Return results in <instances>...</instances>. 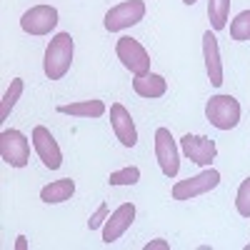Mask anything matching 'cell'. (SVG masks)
<instances>
[{
    "label": "cell",
    "instance_id": "1",
    "mask_svg": "<svg viewBox=\"0 0 250 250\" xmlns=\"http://www.w3.org/2000/svg\"><path fill=\"white\" fill-rule=\"evenodd\" d=\"M73 50H75V43H73L70 33H58L50 40L45 48V60H43V70H45L48 80L65 78V73L73 65Z\"/></svg>",
    "mask_w": 250,
    "mask_h": 250
},
{
    "label": "cell",
    "instance_id": "2",
    "mask_svg": "<svg viewBox=\"0 0 250 250\" xmlns=\"http://www.w3.org/2000/svg\"><path fill=\"white\" fill-rule=\"evenodd\" d=\"M240 103L233 95H213L205 105V118L215 125L218 130H233L240 123Z\"/></svg>",
    "mask_w": 250,
    "mask_h": 250
},
{
    "label": "cell",
    "instance_id": "3",
    "mask_svg": "<svg viewBox=\"0 0 250 250\" xmlns=\"http://www.w3.org/2000/svg\"><path fill=\"white\" fill-rule=\"evenodd\" d=\"M220 185V173L215 168H208L193 178H185V180H178L173 185V198L175 200H193V198H200L205 193L215 190V188Z\"/></svg>",
    "mask_w": 250,
    "mask_h": 250
},
{
    "label": "cell",
    "instance_id": "4",
    "mask_svg": "<svg viewBox=\"0 0 250 250\" xmlns=\"http://www.w3.org/2000/svg\"><path fill=\"white\" fill-rule=\"evenodd\" d=\"M115 55L123 62V68H128L133 75H145L150 73V55L135 38H118L115 43Z\"/></svg>",
    "mask_w": 250,
    "mask_h": 250
},
{
    "label": "cell",
    "instance_id": "5",
    "mask_svg": "<svg viewBox=\"0 0 250 250\" xmlns=\"http://www.w3.org/2000/svg\"><path fill=\"white\" fill-rule=\"evenodd\" d=\"M143 18H145V3L143 0H123L120 5H115V8H110L105 13L103 25H105V30H110V33H120L125 28L138 25Z\"/></svg>",
    "mask_w": 250,
    "mask_h": 250
},
{
    "label": "cell",
    "instance_id": "6",
    "mask_svg": "<svg viewBox=\"0 0 250 250\" xmlns=\"http://www.w3.org/2000/svg\"><path fill=\"white\" fill-rule=\"evenodd\" d=\"M0 155H3V160L10 165V168H25L28 160H30L28 138L15 128L3 130L0 133Z\"/></svg>",
    "mask_w": 250,
    "mask_h": 250
},
{
    "label": "cell",
    "instance_id": "7",
    "mask_svg": "<svg viewBox=\"0 0 250 250\" xmlns=\"http://www.w3.org/2000/svg\"><path fill=\"white\" fill-rule=\"evenodd\" d=\"M155 158L158 165L165 178H175L180 170V153H178V145L175 138L168 128H158L155 130Z\"/></svg>",
    "mask_w": 250,
    "mask_h": 250
},
{
    "label": "cell",
    "instance_id": "8",
    "mask_svg": "<svg viewBox=\"0 0 250 250\" xmlns=\"http://www.w3.org/2000/svg\"><path fill=\"white\" fill-rule=\"evenodd\" d=\"M20 28L28 35H48L58 28V8L53 5H35L23 13L20 18Z\"/></svg>",
    "mask_w": 250,
    "mask_h": 250
},
{
    "label": "cell",
    "instance_id": "9",
    "mask_svg": "<svg viewBox=\"0 0 250 250\" xmlns=\"http://www.w3.org/2000/svg\"><path fill=\"white\" fill-rule=\"evenodd\" d=\"M180 148L185 153V158L195 163V165H203V168H208L215 155H218V145L213 138H208V135H183L180 138Z\"/></svg>",
    "mask_w": 250,
    "mask_h": 250
},
{
    "label": "cell",
    "instance_id": "10",
    "mask_svg": "<svg viewBox=\"0 0 250 250\" xmlns=\"http://www.w3.org/2000/svg\"><path fill=\"white\" fill-rule=\"evenodd\" d=\"M33 145H35V153H38L40 160H43L45 168L58 170L62 165V150H60L58 140L53 138V133L45 128V125H35L33 128Z\"/></svg>",
    "mask_w": 250,
    "mask_h": 250
},
{
    "label": "cell",
    "instance_id": "11",
    "mask_svg": "<svg viewBox=\"0 0 250 250\" xmlns=\"http://www.w3.org/2000/svg\"><path fill=\"white\" fill-rule=\"evenodd\" d=\"M133 220H135V205L133 203L118 205L115 210L108 215L105 225H103V243L110 245V243L120 240L125 233H128V228L133 225Z\"/></svg>",
    "mask_w": 250,
    "mask_h": 250
},
{
    "label": "cell",
    "instance_id": "12",
    "mask_svg": "<svg viewBox=\"0 0 250 250\" xmlns=\"http://www.w3.org/2000/svg\"><path fill=\"white\" fill-rule=\"evenodd\" d=\"M110 125H113L115 138L125 145V148H135V145H138L135 123H133L128 108H125L123 103H113V105H110Z\"/></svg>",
    "mask_w": 250,
    "mask_h": 250
},
{
    "label": "cell",
    "instance_id": "13",
    "mask_svg": "<svg viewBox=\"0 0 250 250\" xmlns=\"http://www.w3.org/2000/svg\"><path fill=\"white\" fill-rule=\"evenodd\" d=\"M203 58H205V73H208L210 85L220 88L223 85V60H220V50H218V38L210 30L203 33Z\"/></svg>",
    "mask_w": 250,
    "mask_h": 250
},
{
    "label": "cell",
    "instance_id": "14",
    "mask_svg": "<svg viewBox=\"0 0 250 250\" xmlns=\"http://www.w3.org/2000/svg\"><path fill=\"white\" fill-rule=\"evenodd\" d=\"M133 90L140 98H163L168 93V80L158 73H145V75H135L133 80Z\"/></svg>",
    "mask_w": 250,
    "mask_h": 250
},
{
    "label": "cell",
    "instance_id": "15",
    "mask_svg": "<svg viewBox=\"0 0 250 250\" xmlns=\"http://www.w3.org/2000/svg\"><path fill=\"white\" fill-rule=\"evenodd\" d=\"M75 193V180L70 178H60V180H53L50 185H45L43 190H40V200L43 203H65L70 200Z\"/></svg>",
    "mask_w": 250,
    "mask_h": 250
},
{
    "label": "cell",
    "instance_id": "16",
    "mask_svg": "<svg viewBox=\"0 0 250 250\" xmlns=\"http://www.w3.org/2000/svg\"><path fill=\"white\" fill-rule=\"evenodd\" d=\"M58 113L62 115H73V118H100L105 115V103L103 100H80L70 103V105H58Z\"/></svg>",
    "mask_w": 250,
    "mask_h": 250
},
{
    "label": "cell",
    "instance_id": "17",
    "mask_svg": "<svg viewBox=\"0 0 250 250\" xmlns=\"http://www.w3.org/2000/svg\"><path fill=\"white\" fill-rule=\"evenodd\" d=\"M228 13H230V0H208V18L213 30H223L228 25Z\"/></svg>",
    "mask_w": 250,
    "mask_h": 250
},
{
    "label": "cell",
    "instance_id": "18",
    "mask_svg": "<svg viewBox=\"0 0 250 250\" xmlns=\"http://www.w3.org/2000/svg\"><path fill=\"white\" fill-rule=\"evenodd\" d=\"M20 95H23V78H13L10 88L3 95V103H0V120H8V115L15 108V103L20 100Z\"/></svg>",
    "mask_w": 250,
    "mask_h": 250
},
{
    "label": "cell",
    "instance_id": "19",
    "mask_svg": "<svg viewBox=\"0 0 250 250\" xmlns=\"http://www.w3.org/2000/svg\"><path fill=\"white\" fill-rule=\"evenodd\" d=\"M230 38L238 40V43H245L250 40V10H243L233 23H230Z\"/></svg>",
    "mask_w": 250,
    "mask_h": 250
},
{
    "label": "cell",
    "instance_id": "20",
    "mask_svg": "<svg viewBox=\"0 0 250 250\" xmlns=\"http://www.w3.org/2000/svg\"><path fill=\"white\" fill-rule=\"evenodd\" d=\"M138 180H140V168L138 165H128V168H123V170H115L108 178L110 185H135Z\"/></svg>",
    "mask_w": 250,
    "mask_h": 250
},
{
    "label": "cell",
    "instance_id": "21",
    "mask_svg": "<svg viewBox=\"0 0 250 250\" xmlns=\"http://www.w3.org/2000/svg\"><path fill=\"white\" fill-rule=\"evenodd\" d=\"M235 208L243 218H250V178H245L235 193Z\"/></svg>",
    "mask_w": 250,
    "mask_h": 250
},
{
    "label": "cell",
    "instance_id": "22",
    "mask_svg": "<svg viewBox=\"0 0 250 250\" xmlns=\"http://www.w3.org/2000/svg\"><path fill=\"white\" fill-rule=\"evenodd\" d=\"M108 215H110V210H108V205L103 203V205H98V210L90 215V220H88V228L90 230H98V228H103L105 225V220H108Z\"/></svg>",
    "mask_w": 250,
    "mask_h": 250
},
{
    "label": "cell",
    "instance_id": "23",
    "mask_svg": "<svg viewBox=\"0 0 250 250\" xmlns=\"http://www.w3.org/2000/svg\"><path fill=\"white\" fill-rule=\"evenodd\" d=\"M168 248H170V243L163 240V238H155V240H150L148 245H145V250H168Z\"/></svg>",
    "mask_w": 250,
    "mask_h": 250
},
{
    "label": "cell",
    "instance_id": "24",
    "mask_svg": "<svg viewBox=\"0 0 250 250\" xmlns=\"http://www.w3.org/2000/svg\"><path fill=\"white\" fill-rule=\"evenodd\" d=\"M15 250H28V238H25V235H18V243H15Z\"/></svg>",
    "mask_w": 250,
    "mask_h": 250
},
{
    "label": "cell",
    "instance_id": "25",
    "mask_svg": "<svg viewBox=\"0 0 250 250\" xmlns=\"http://www.w3.org/2000/svg\"><path fill=\"white\" fill-rule=\"evenodd\" d=\"M183 3H185V5H195V3H198V0H183Z\"/></svg>",
    "mask_w": 250,
    "mask_h": 250
}]
</instances>
